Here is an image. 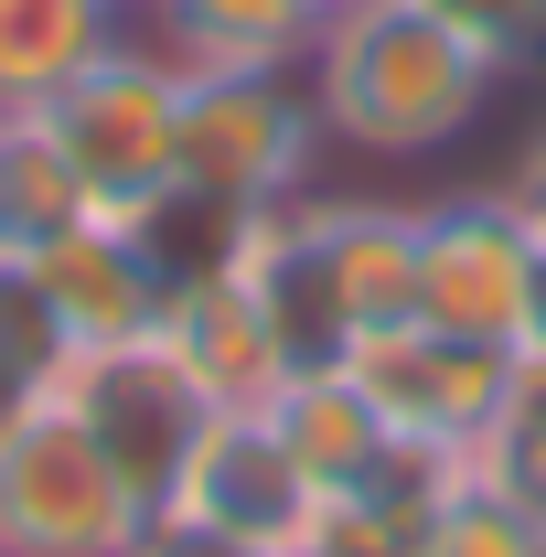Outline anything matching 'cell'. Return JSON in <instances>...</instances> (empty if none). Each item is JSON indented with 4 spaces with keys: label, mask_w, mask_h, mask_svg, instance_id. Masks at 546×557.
Wrapping results in <instances>:
<instances>
[{
    "label": "cell",
    "mask_w": 546,
    "mask_h": 557,
    "mask_svg": "<svg viewBox=\"0 0 546 557\" xmlns=\"http://www.w3.org/2000/svg\"><path fill=\"white\" fill-rule=\"evenodd\" d=\"M119 33H129L119 0H0V119L54 108Z\"/></svg>",
    "instance_id": "cell-14"
},
{
    "label": "cell",
    "mask_w": 546,
    "mask_h": 557,
    "mask_svg": "<svg viewBox=\"0 0 546 557\" xmlns=\"http://www.w3.org/2000/svg\"><path fill=\"white\" fill-rule=\"evenodd\" d=\"M54 408L108 450V472L139 493V504H161L172 493V472L194 461V440H204V386L172 364V344L161 333H129V344H75L65 375L44 386Z\"/></svg>",
    "instance_id": "cell-3"
},
{
    "label": "cell",
    "mask_w": 546,
    "mask_h": 557,
    "mask_svg": "<svg viewBox=\"0 0 546 557\" xmlns=\"http://www.w3.org/2000/svg\"><path fill=\"white\" fill-rule=\"evenodd\" d=\"M408 557H546V515H525V504H504V493L461 483L439 515H429V536H418Z\"/></svg>",
    "instance_id": "cell-20"
},
{
    "label": "cell",
    "mask_w": 546,
    "mask_h": 557,
    "mask_svg": "<svg viewBox=\"0 0 546 557\" xmlns=\"http://www.w3.org/2000/svg\"><path fill=\"white\" fill-rule=\"evenodd\" d=\"M86 214V183H75L65 139L44 129V108H11L0 119V247H44Z\"/></svg>",
    "instance_id": "cell-17"
},
{
    "label": "cell",
    "mask_w": 546,
    "mask_h": 557,
    "mask_svg": "<svg viewBox=\"0 0 546 557\" xmlns=\"http://www.w3.org/2000/svg\"><path fill=\"white\" fill-rule=\"evenodd\" d=\"M139 504L54 397L0 440V557H129Z\"/></svg>",
    "instance_id": "cell-4"
},
{
    "label": "cell",
    "mask_w": 546,
    "mask_h": 557,
    "mask_svg": "<svg viewBox=\"0 0 546 557\" xmlns=\"http://www.w3.org/2000/svg\"><path fill=\"white\" fill-rule=\"evenodd\" d=\"M322 11H343V0H322Z\"/></svg>",
    "instance_id": "cell-26"
},
{
    "label": "cell",
    "mask_w": 546,
    "mask_h": 557,
    "mask_svg": "<svg viewBox=\"0 0 546 557\" xmlns=\"http://www.w3.org/2000/svg\"><path fill=\"white\" fill-rule=\"evenodd\" d=\"M139 236V258L161 269V289H194V278H225L247 258V225L258 205H225V194H194V183H161L139 214H119Z\"/></svg>",
    "instance_id": "cell-16"
},
{
    "label": "cell",
    "mask_w": 546,
    "mask_h": 557,
    "mask_svg": "<svg viewBox=\"0 0 546 557\" xmlns=\"http://www.w3.org/2000/svg\"><path fill=\"white\" fill-rule=\"evenodd\" d=\"M236 278H247V300H258V322H269V344H278V364H289V375H333V364H353V344H364V333H353V311H343L333 269H322L311 194L258 205Z\"/></svg>",
    "instance_id": "cell-9"
},
{
    "label": "cell",
    "mask_w": 546,
    "mask_h": 557,
    "mask_svg": "<svg viewBox=\"0 0 546 557\" xmlns=\"http://www.w3.org/2000/svg\"><path fill=\"white\" fill-rule=\"evenodd\" d=\"M311 161H322V108L300 75H194L183 86L172 183L225 194V205H289L311 194Z\"/></svg>",
    "instance_id": "cell-5"
},
{
    "label": "cell",
    "mask_w": 546,
    "mask_h": 557,
    "mask_svg": "<svg viewBox=\"0 0 546 557\" xmlns=\"http://www.w3.org/2000/svg\"><path fill=\"white\" fill-rule=\"evenodd\" d=\"M300 86H311L333 150L439 161V150H461L482 129L504 65L472 54L429 0H343V11H322V44H311Z\"/></svg>",
    "instance_id": "cell-1"
},
{
    "label": "cell",
    "mask_w": 546,
    "mask_h": 557,
    "mask_svg": "<svg viewBox=\"0 0 546 557\" xmlns=\"http://www.w3.org/2000/svg\"><path fill=\"white\" fill-rule=\"evenodd\" d=\"M161 504L172 515H204L214 536H236V547H258V557H300L322 536V504L333 493L311 483V461L289 450L278 408H258V418H204L194 461L172 472Z\"/></svg>",
    "instance_id": "cell-6"
},
{
    "label": "cell",
    "mask_w": 546,
    "mask_h": 557,
    "mask_svg": "<svg viewBox=\"0 0 546 557\" xmlns=\"http://www.w3.org/2000/svg\"><path fill=\"white\" fill-rule=\"evenodd\" d=\"M129 557H258V547L214 536L204 515H172V504H150V515H139V536H129Z\"/></svg>",
    "instance_id": "cell-22"
},
{
    "label": "cell",
    "mask_w": 546,
    "mask_h": 557,
    "mask_svg": "<svg viewBox=\"0 0 546 557\" xmlns=\"http://www.w3.org/2000/svg\"><path fill=\"white\" fill-rule=\"evenodd\" d=\"M65 354H75V333L54 311V289H44V269H33V247H0V364L22 386H54Z\"/></svg>",
    "instance_id": "cell-19"
},
{
    "label": "cell",
    "mask_w": 546,
    "mask_h": 557,
    "mask_svg": "<svg viewBox=\"0 0 546 557\" xmlns=\"http://www.w3.org/2000/svg\"><path fill=\"white\" fill-rule=\"evenodd\" d=\"M278 429H289V450L311 461V483L343 493V483H364L386 450H397V429L375 418V397L353 386V375H289V397H278Z\"/></svg>",
    "instance_id": "cell-15"
},
{
    "label": "cell",
    "mask_w": 546,
    "mask_h": 557,
    "mask_svg": "<svg viewBox=\"0 0 546 557\" xmlns=\"http://www.w3.org/2000/svg\"><path fill=\"white\" fill-rule=\"evenodd\" d=\"M472 54H493V65L514 75V65H536L546 54V0H429Z\"/></svg>",
    "instance_id": "cell-21"
},
{
    "label": "cell",
    "mask_w": 546,
    "mask_h": 557,
    "mask_svg": "<svg viewBox=\"0 0 546 557\" xmlns=\"http://www.w3.org/2000/svg\"><path fill=\"white\" fill-rule=\"evenodd\" d=\"M161 344L172 364L204 386L214 418H258L289 397V364H278L269 322H258V300H247V278H194V289H172V311H161Z\"/></svg>",
    "instance_id": "cell-11"
},
{
    "label": "cell",
    "mask_w": 546,
    "mask_h": 557,
    "mask_svg": "<svg viewBox=\"0 0 546 557\" xmlns=\"http://www.w3.org/2000/svg\"><path fill=\"white\" fill-rule=\"evenodd\" d=\"M493 194H504V205L525 214V236H536L546 247V119L525 139H514V161H504V172H493Z\"/></svg>",
    "instance_id": "cell-23"
},
{
    "label": "cell",
    "mask_w": 546,
    "mask_h": 557,
    "mask_svg": "<svg viewBox=\"0 0 546 557\" xmlns=\"http://www.w3.org/2000/svg\"><path fill=\"white\" fill-rule=\"evenodd\" d=\"M300 557H322V547H300Z\"/></svg>",
    "instance_id": "cell-27"
},
{
    "label": "cell",
    "mask_w": 546,
    "mask_h": 557,
    "mask_svg": "<svg viewBox=\"0 0 546 557\" xmlns=\"http://www.w3.org/2000/svg\"><path fill=\"white\" fill-rule=\"evenodd\" d=\"M525 289H536V236L493 183L418 205V322L472 333V344H514Z\"/></svg>",
    "instance_id": "cell-7"
},
{
    "label": "cell",
    "mask_w": 546,
    "mask_h": 557,
    "mask_svg": "<svg viewBox=\"0 0 546 557\" xmlns=\"http://www.w3.org/2000/svg\"><path fill=\"white\" fill-rule=\"evenodd\" d=\"M375 418L397 429V440H439V450H472L493 408L514 397V375H525V354L514 344H472V333H439V322H386V333H364L353 364H343Z\"/></svg>",
    "instance_id": "cell-8"
},
{
    "label": "cell",
    "mask_w": 546,
    "mask_h": 557,
    "mask_svg": "<svg viewBox=\"0 0 546 557\" xmlns=\"http://www.w3.org/2000/svg\"><path fill=\"white\" fill-rule=\"evenodd\" d=\"M44 129L65 139L75 183H86V214H139L172 183V150H183V75L161 65L139 33H119V44L44 108Z\"/></svg>",
    "instance_id": "cell-2"
},
{
    "label": "cell",
    "mask_w": 546,
    "mask_h": 557,
    "mask_svg": "<svg viewBox=\"0 0 546 557\" xmlns=\"http://www.w3.org/2000/svg\"><path fill=\"white\" fill-rule=\"evenodd\" d=\"M472 483L504 493V504H525V515H546V364L514 375V397H504L493 429L472 440Z\"/></svg>",
    "instance_id": "cell-18"
},
{
    "label": "cell",
    "mask_w": 546,
    "mask_h": 557,
    "mask_svg": "<svg viewBox=\"0 0 546 557\" xmlns=\"http://www.w3.org/2000/svg\"><path fill=\"white\" fill-rule=\"evenodd\" d=\"M33 269H44V289H54L75 344H129V333H161V311H172L161 269L139 258V236L119 214H75L65 236L33 247Z\"/></svg>",
    "instance_id": "cell-12"
},
{
    "label": "cell",
    "mask_w": 546,
    "mask_h": 557,
    "mask_svg": "<svg viewBox=\"0 0 546 557\" xmlns=\"http://www.w3.org/2000/svg\"><path fill=\"white\" fill-rule=\"evenodd\" d=\"M119 11H129V0H119Z\"/></svg>",
    "instance_id": "cell-28"
},
{
    "label": "cell",
    "mask_w": 546,
    "mask_h": 557,
    "mask_svg": "<svg viewBox=\"0 0 546 557\" xmlns=\"http://www.w3.org/2000/svg\"><path fill=\"white\" fill-rule=\"evenodd\" d=\"M129 33L183 75H300L322 44V0H129Z\"/></svg>",
    "instance_id": "cell-10"
},
{
    "label": "cell",
    "mask_w": 546,
    "mask_h": 557,
    "mask_svg": "<svg viewBox=\"0 0 546 557\" xmlns=\"http://www.w3.org/2000/svg\"><path fill=\"white\" fill-rule=\"evenodd\" d=\"M525 364H546V247H536V289H525V333H514Z\"/></svg>",
    "instance_id": "cell-24"
},
{
    "label": "cell",
    "mask_w": 546,
    "mask_h": 557,
    "mask_svg": "<svg viewBox=\"0 0 546 557\" xmlns=\"http://www.w3.org/2000/svg\"><path fill=\"white\" fill-rule=\"evenodd\" d=\"M44 408V386H22V375H11V364H0V440H11V429H22V418Z\"/></svg>",
    "instance_id": "cell-25"
},
{
    "label": "cell",
    "mask_w": 546,
    "mask_h": 557,
    "mask_svg": "<svg viewBox=\"0 0 546 557\" xmlns=\"http://www.w3.org/2000/svg\"><path fill=\"white\" fill-rule=\"evenodd\" d=\"M322 225V269H333L353 333L418 322V205L408 194H311Z\"/></svg>",
    "instance_id": "cell-13"
}]
</instances>
